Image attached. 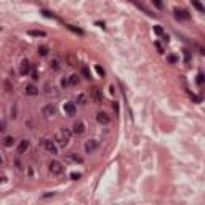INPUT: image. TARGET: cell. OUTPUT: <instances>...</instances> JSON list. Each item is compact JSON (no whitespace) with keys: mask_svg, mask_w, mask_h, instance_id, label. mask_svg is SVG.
I'll use <instances>...</instances> for the list:
<instances>
[{"mask_svg":"<svg viewBox=\"0 0 205 205\" xmlns=\"http://www.w3.org/2000/svg\"><path fill=\"white\" fill-rule=\"evenodd\" d=\"M11 119H16V106L11 107Z\"/></svg>","mask_w":205,"mask_h":205,"instance_id":"cell-34","label":"cell"},{"mask_svg":"<svg viewBox=\"0 0 205 205\" xmlns=\"http://www.w3.org/2000/svg\"><path fill=\"white\" fill-rule=\"evenodd\" d=\"M64 112L68 116H76V112H77L76 104H74V102H66V104H64Z\"/></svg>","mask_w":205,"mask_h":205,"instance_id":"cell-9","label":"cell"},{"mask_svg":"<svg viewBox=\"0 0 205 205\" xmlns=\"http://www.w3.org/2000/svg\"><path fill=\"white\" fill-rule=\"evenodd\" d=\"M66 159H68L69 162H76V164H82V162H83V159H82V157H79L77 154H68Z\"/></svg>","mask_w":205,"mask_h":205,"instance_id":"cell-16","label":"cell"},{"mask_svg":"<svg viewBox=\"0 0 205 205\" xmlns=\"http://www.w3.org/2000/svg\"><path fill=\"white\" fill-rule=\"evenodd\" d=\"M42 146L45 147V151L48 152V154H53V155L58 154V147H56V144H55V141H51V139L45 138L43 141H42Z\"/></svg>","mask_w":205,"mask_h":205,"instance_id":"cell-1","label":"cell"},{"mask_svg":"<svg viewBox=\"0 0 205 205\" xmlns=\"http://www.w3.org/2000/svg\"><path fill=\"white\" fill-rule=\"evenodd\" d=\"M20 72H21V76H27V74L31 72V63L27 61V59H24L23 63H21V68H20Z\"/></svg>","mask_w":205,"mask_h":205,"instance_id":"cell-10","label":"cell"},{"mask_svg":"<svg viewBox=\"0 0 205 205\" xmlns=\"http://www.w3.org/2000/svg\"><path fill=\"white\" fill-rule=\"evenodd\" d=\"M175 16H176V20H180V21H188L191 15L186 11V10H180V8H176L175 10Z\"/></svg>","mask_w":205,"mask_h":205,"instance_id":"cell-4","label":"cell"},{"mask_svg":"<svg viewBox=\"0 0 205 205\" xmlns=\"http://www.w3.org/2000/svg\"><path fill=\"white\" fill-rule=\"evenodd\" d=\"M151 2H152V5L155 8H159V10H162V8H164V2H162V0H151Z\"/></svg>","mask_w":205,"mask_h":205,"instance_id":"cell-25","label":"cell"},{"mask_svg":"<svg viewBox=\"0 0 205 205\" xmlns=\"http://www.w3.org/2000/svg\"><path fill=\"white\" fill-rule=\"evenodd\" d=\"M29 35H32V37H45L46 34H45L43 31H37V29H32V31H29Z\"/></svg>","mask_w":205,"mask_h":205,"instance_id":"cell-21","label":"cell"},{"mask_svg":"<svg viewBox=\"0 0 205 205\" xmlns=\"http://www.w3.org/2000/svg\"><path fill=\"white\" fill-rule=\"evenodd\" d=\"M48 170H50L53 175H61V173L64 172V167H63L61 162L53 160V162H50V165H48Z\"/></svg>","mask_w":205,"mask_h":205,"instance_id":"cell-2","label":"cell"},{"mask_svg":"<svg viewBox=\"0 0 205 205\" xmlns=\"http://www.w3.org/2000/svg\"><path fill=\"white\" fill-rule=\"evenodd\" d=\"M80 176H82L80 173H71V180H74V181H77V180L80 178Z\"/></svg>","mask_w":205,"mask_h":205,"instance_id":"cell-31","label":"cell"},{"mask_svg":"<svg viewBox=\"0 0 205 205\" xmlns=\"http://www.w3.org/2000/svg\"><path fill=\"white\" fill-rule=\"evenodd\" d=\"M68 83H69L71 87L79 85V76H77V74H72V76L69 77V80H68Z\"/></svg>","mask_w":205,"mask_h":205,"instance_id":"cell-19","label":"cell"},{"mask_svg":"<svg viewBox=\"0 0 205 205\" xmlns=\"http://www.w3.org/2000/svg\"><path fill=\"white\" fill-rule=\"evenodd\" d=\"M45 90H46V91H45V93H46V96H50V95H53V96H56V95H58V93H56V91H55V90H56V88H55L53 85L50 87V83H46V85H45Z\"/></svg>","mask_w":205,"mask_h":205,"instance_id":"cell-20","label":"cell"},{"mask_svg":"<svg viewBox=\"0 0 205 205\" xmlns=\"http://www.w3.org/2000/svg\"><path fill=\"white\" fill-rule=\"evenodd\" d=\"M154 32L159 35V37H162L165 42H168V35H165V32H164V29H162L160 26H154Z\"/></svg>","mask_w":205,"mask_h":205,"instance_id":"cell-14","label":"cell"},{"mask_svg":"<svg viewBox=\"0 0 205 205\" xmlns=\"http://www.w3.org/2000/svg\"><path fill=\"white\" fill-rule=\"evenodd\" d=\"M197 85H199V87L203 85V74H202V72L197 74Z\"/></svg>","mask_w":205,"mask_h":205,"instance_id":"cell-28","label":"cell"},{"mask_svg":"<svg viewBox=\"0 0 205 205\" xmlns=\"http://www.w3.org/2000/svg\"><path fill=\"white\" fill-rule=\"evenodd\" d=\"M24 93H26V95H29V96H35V95H39V88L31 83V85H27V87H26Z\"/></svg>","mask_w":205,"mask_h":205,"instance_id":"cell-12","label":"cell"},{"mask_svg":"<svg viewBox=\"0 0 205 205\" xmlns=\"http://www.w3.org/2000/svg\"><path fill=\"white\" fill-rule=\"evenodd\" d=\"M90 96H91L93 99H95L96 102H101V101H102V93H101V90H99V88H96V87L90 90Z\"/></svg>","mask_w":205,"mask_h":205,"instance_id":"cell-8","label":"cell"},{"mask_svg":"<svg viewBox=\"0 0 205 205\" xmlns=\"http://www.w3.org/2000/svg\"><path fill=\"white\" fill-rule=\"evenodd\" d=\"M39 55L40 56H46V55H48V46H45V45L39 46Z\"/></svg>","mask_w":205,"mask_h":205,"instance_id":"cell-23","label":"cell"},{"mask_svg":"<svg viewBox=\"0 0 205 205\" xmlns=\"http://www.w3.org/2000/svg\"><path fill=\"white\" fill-rule=\"evenodd\" d=\"M77 102H79L80 106H83V104L87 102V96H85V95H79V96H77Z\"/></svg>","mask_w":205,"mask_h":205,"instance_id":"cell-27","label":"cell"},{"mask_svg":"<svg viewBox=\"0 0 205 205\" xmlns=\"http://www.w3.org/2000/svg\"><path fill=\"white\" fill-rule=\"evenodd\" d=\"M27 149H29V141H27V139L20 141V146H18V154H24Z\"/></svg>","mask_w":205,"mask_h":205,"instance_id":"cell-13","label":"cell"},{"mask_svg":"<svg viewBox=\"0 0 205 205\" xmlns=\"http://www.w3.org/2000/svg\"><path fill=\"white\" fill-rule=\"evenodd\" d=\"M13 143H15V139H13V136H5V138H3V144H5L7 147H10V146H13Z\"/></svg>","mask_w":205,"mask_h":205,"instance_id":"cell-22","label":"cell"},{"mask_svg":"<svg viewBox=\"0 0 205 205\" xmlns=\"http://www.w3.org/2000/svg\"><path fill=\"white\" fill-rule=\"evenodd\" d=\"M32 79H34V80L39 79V77H37V72H32Z\"/></svg>","mask_w":205,"mask_h":205,"instance_id":"cell-37","label":"cell"},{"mask_svg":"<svg viewBox=\"0 0 205 205\" xmlns=\"http://www.w3.org/2000/svg\"><path fill=\"white\" fill-rule=\"evenodd\" d=\"M184 58H186V61H189V59H191V53H189L188 50H184Z\"/></svg>","mask_w":205,"mask_h":205,"instance_id":"cell-32","label":"cell"},{"mask_svg":"<svg viewBox=\"0 0 205 205\" xmlns=\"http://www.w3.org/2000/svg\"><path fill=\"white\" fill-rule=\"evenodd\" d=\"M50 68H51V71H55V72H59V69H61L59 59H58V58H53L51 63H50Z\"/></svg>","mask_w":205,"mask_h":205,"instance_id":"cell-15","label":"cell"},{"mask_svg":"<svg viewBox=\"0 0 205 205\" xmlns=\"http://www.w3.org/2000/svg\"><path fill=\"white\" fill-rule=\"evenodd\" d=\"M155 46H157V50H159L160 53H164V48H162V45H160L159 42H155Z\"/></svg>","mask_w":205,"mask_h":205,"instance_id":"cell-35","label":"cell"},{"mask_svg":"<svg viewBox=\"0 0 205 205\" xmlns=\"http://www.w3.org/2000/svg\"><path fill=\"white\" fill-rule=\"evenodd\" d=\"M64 59H66V63L69 64V66L71 68H74V66H77V56H76V55H72V53H68L66 55V58H64Z\"/></svg>","mask_w":205,"mask_h":205,"instance_id":"cell-11","label":"cell"},{"mask_svg":"<svg viewBox=\"0 0 205 205\" xmlns=\"http://www.w3.org/2000/svg\"><path fill=\"white\" fill-rule=\"evenodd\" d=\"M61 83H63V87H68V85H69V83H68V80H64V79L61 80Z\"/></svg>","mask_w":205,"mask_h":205,"instance_id":"cell-36","label":"cell"},{"mask_svg":"<svg viewBox=\"0 0 205 205\" xmlns=\"http://www.w3.org/2000/svg\"><path fill=\"white\" fill-rule=\"evenodd\" d=\"M80 74L83 76V79H91V74H90V71H88V68H82V71H80Z\"/></svg>","mask_w":205,"mask_h":205,"instance_id":"cell-24","label":"cell"},{"mask_svg":"<svg viewBox=\"0 0 205 205\" xmlns=\"http://www.w3.org/2000/svg\"><path fill=\"white\" fill-rule=\"evenodd\" d=\"M191 3H192V7H194L197 11H200V13H203V11H205V7L199 2V0H191Z\"/></svg>","mask_w":205,"mask_h":205,"instance_id":"cell-18","label":"cell"},{"mask_svg":"<svg viewBox=\"0 0 205 205\" xmlns=\"http://www.w3.org/2000/svg\"><path fill=\"white\" fill-rule=\"evenodd\" d=\"M95 69H96V72L99 74V76H101V77H104V74H106V72H104V69H102L101 66H96Z\"/></svg>","mask_w":205,"mask_h":205,"instance_id":"cell-30","label":"cell"},{"mask_svg":"<svg viewBox=\"0 0 205 205\" xmlns=\"http://www.w3.org/2000/svg\"><path fill=\"white\" fill-rule=\"evenodd\" d=\"M0 164H3V159H2V155H0Z\"/></svg>","mask_w":205,"mask_h":205,"instance_id":"cell-38","label":"cell"},{"mask_svg":"<svg viewBox=\"0 0 205 205\" xmlns=\"http://www.w3.org/2000/svg\"><path fill=\"white\" fill-rule=\"evenodd\" d=\"M168 61L170 63H176V56L175 55H168Z\"/></svg>","mask_w":205,"mask_h":205,"instance_id":"cell-33","label":"cell"},{"mask_svg":"<svg viewBox=\"0 0 205 205\" xmlns=\"http://www.w3.org/2000/svg\"><path fill=\"white\" fill-rule=\"evenodd\" d=\"M42 114H43L45 117H53L55 114H56V107H55L53 104H46V106H43V109H42Z\"/></svg>","mask_w":205,"mask_h":205,"instance_id":"cell-5","label":"cell"},{"mask_svg":"<svg viewBox=\"0 0 205 205\" xmlns=\"http://www.w3.org/2000/svg\"><path fill=\"white\" fill-rule=\"evenodd\" d=\"M96 122L101 124V125H107L111 122V119H109V116L106 112H98L96 114Z\"/></svg>","mask_w":205,"mask_h":205,"instance_id":"cell-7","label":"cell"},{"mask_svg":"<svg viewBox=\"0 0 205 205\" xmlns=\"http://www.w3.org/2000/svg\"><path fill=\"white\" fill-rule=\"evenodd\" d=\"M96 149H98V141L96 139H88V141L85 143V151L88 154H91L93 151H96Z\"/></svg>","mask_w":205,"mask_h":205,"instance_id":"cell-6","label":"cell"},{"mask_svg":"<svg viewBox=\"0 0 205 205\" xmlns=\"http://www.w3.org/2000/svg\"><path fill=\"white\" fill-rule=\"evenodd\" d=\"M83 132H85V124H83L82 120H77V122L72 125V133L74 135H82Z\"/></svg>","mask_w":205,"mask_h":205,"instance_id":"cell-3","label":"cell"},{"mask_svg":"<svg viewBox=\"0 0 205 205\" xmlns=\"http://www.w3.org/2000/svg\"><path fill=\"white\" fill-rule=\"evenodd\" d=\"M7 130V124H5V120H0V133H3Z\"/></svg>","mask_w":205,"mask_h":205,"instance_id":"cell-29","label":"cell"},{"mask_svg":"<svg viewBox=\"0 0 205 205\" xmlns=\"http://www.w3.org/2000/svg\"><path fill=\"white\" fill-rule=\"evenodd\" d=\"M59 135L63 136V139H64V141H66V143H69V139H71V135H72V132H71L69 128H63Z\"/></svg>","mask_w":205,"mask_h":205,"instance_id":"cell-17","label":"cell"},{"mask_svg":"<svg viewBox=\"0 0 205 205\" xmlns=\"http://www.w3.org/2000/svg\"><path fill=\"white\" fill-rule=\"evenodd\" d=\"M55 139H56V143H58L59 146H63V147H64V146H68V143L63 139V136H61V135H56V138H55Z\"/></svg>","mask_w":205,"mask_h":205,"instance_id":"cell-26","label":"cell"}]
</instances>
